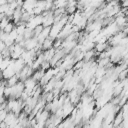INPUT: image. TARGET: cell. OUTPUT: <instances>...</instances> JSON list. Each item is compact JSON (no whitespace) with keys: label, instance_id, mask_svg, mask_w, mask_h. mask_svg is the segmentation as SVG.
Instances as JSON below:
<instances>
[]
</instances>
